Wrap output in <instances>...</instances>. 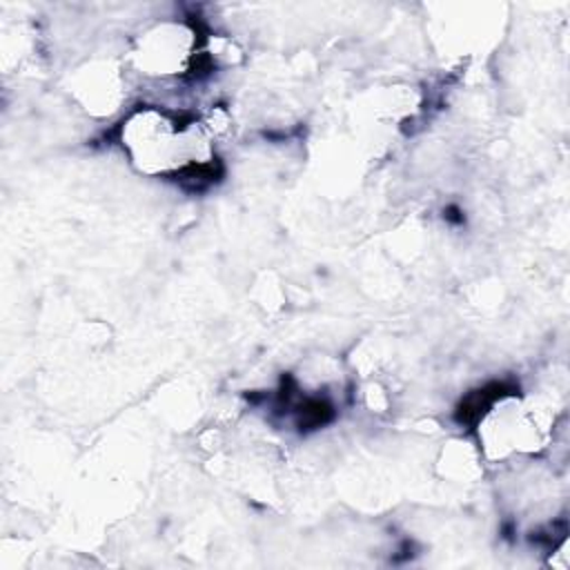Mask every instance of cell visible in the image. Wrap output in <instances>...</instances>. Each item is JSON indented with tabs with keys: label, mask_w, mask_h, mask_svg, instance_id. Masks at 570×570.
<instances>
[{
	"label": "cell",
	"mask_w": 570,
	"mask_h": 570,
	"mask_svg": "<svg viewBox=\"0 0 570 570\" xmlns=\"http://www.w3.org/2000/svg\"><path fill=\"white\" fill-rule=\"evenodd\" d=\"M122 145L147 174L198 178L212 163V149L196 120L156 107H145L127 118Z\"/></svg>",
	"instance_id": "cell-1"
}]
</instances>
